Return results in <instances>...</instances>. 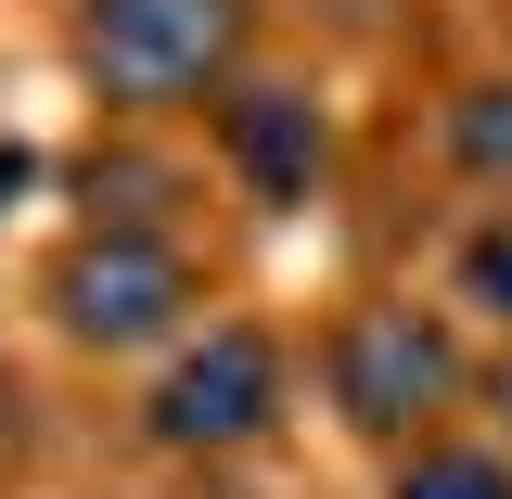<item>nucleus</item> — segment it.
I'll return each mask as SVG.
<instances>
[{
	"label": "nucleus",
	"mask_w": 512,
	"mask_h": 499,
	"mask_svg": "<svg viewBox=\"0 0 512 499\" xmlns=\"http://www.w3.org/2000/svg\"><path fill=\"white\" fill-rule=\"evenodd\" d=\"M320 397H333V423L372 448H436V423L474 410V359H461V333L436 308H346L320 333Z\"/></svg>",
	"instance_id": "f257e3e1"
},
{
	"label": "nucleus",
	"mask_w": 512,
	"mask_h": 499,
	"mask_svg": "<svg viewBox=\"0 0 512 499\" xmlns=\"http://www.w3.org/2000/svg\"><path fill=\"white\" fill-rule=\"evenodd\" d=\"M39 320H52L77 359H154L192 346V256L141 218H90L77 244L39 256Z\"/></svg>",
	"instance_id": "f03ea898"
},
{
	"label": "nucleus",
	"mask_w": 512,
	"mask_h": 499,
	"mask_svg": "<svg viewBox=\"0 0 512 499\" xmlns=\"http://www.w3.org/2000/svg\"><path fill=\"white\" fill-rule=\"evenodd\" d=\"M256 52V0H77V77L103 103H218Z\"/></svg>",
	"instance_id": "7ed1b4c3"
},
{
	"label": "nucleus",
	"mask_w": 512,
	"mask_h": 499,
	"mask_svg": "<svg viewBox=\"0 0 512 499\" xmlns=\"http://www.w3.org/2000/svg\"><path fill=\"white\" fill-rule=\"evenodd\" d=\"M282 333H256V320H205L192 346H167V372L141 397V448H167V461H231L282 423Z\"/></svg>",
	"instance_id": "20e7f679"
},
{
	"label": "nucleus",
	"mask_w": 512,
	"mask_h": 499,
	"mask_svg": "<svg viewBox=\"0 0 512 499\" xmlns=\"http://www.w3.org/2000/svg\"><path fill=\"white\" fill-rule=\"evenodd\" d=\"M218 154H231V180H244L256 205H308L320 167H333V116H320L308 90L231 77V90H218Z\"/></svg>",
	"instance_id": "39448f33"
},
{
	"label": "nucleus",
	"mask_w": 512,
	"mask_h": 499,
	"mask_svg": "<svg viewBox=\"0 0 512 499\" xmlns=\"http://www.w3.org/2000/svg\"><path fill=\"white\" fill-rule=\"evenodd\" d=\"M436 154H448L474 192H500V205H512V77H461V90H448Z\"/></svg>",
	"instance_id": "423d86ee"
},
{
	"label": "nucleus",
	"mask_w": 512,
	"mask_h": 499,
	"mask_svg": "<svg viewBox=\"0 0 512 499\" xmlns=\"http://www.w3.org/2000/svg\"><path fill=\"white\" fill-rule=\"evenodd\" d=\"M384 499H512V448H487V436H436V448H397Z\"/></svg>",
	"instance_id": "0eeeda50"
},
{
	"label": "nucleus",
	"mask_w": 512,
	"mask_h": 499,
	"mask_svg": "<svg viewBox=\"0 0 512 499\" xmlns=\"http://www.w3.org/2000/svg\"><path fill=\"white\" fill-rule=\"evenodd\" d=\"M448 282H461V308H474V320H500V333H512V205H487V218L461 231Z\"/></svg>",
	"instance_id": "6e6552de"
},
{
	"label": "nucleus",
	"mask_w": 512,
	"mask_h": 499,
	"mask_svg": "<svg viewBox=\"0 0 512 499\" xmlns=\"http://www.w3.org/2000/svg\"><path fill=\"white\" fill-rule=\"evenodd\" d=\"M474 397H487V423H500V436H512V333H500V359L474 372Z\"/></svg>",
	"instance_id": "1a4fd4ad"
},
{
	"label": "nucleus",
	"mask_w": 512,
	"mask_h": 499,
	"mask_svg": "<svg viewBox=\"0 0 512 499\" xmlns=\"http://www.w3.org/2000/svg\"><path fill=\"white\" fill-rule=\"evenodd\" d=\"M26 448V397H13V372H0V461Z\"/></svg>",
	"instance_id": "9d476101"
},
{
	"label": "nucleus",
	"mask_w": 512,
	"mask_h": 499,
	"mask_svg": "<svg viewBox=\"0 0 512 499\" xmlns=\"http://www.w3.org/2000/svg\"><path fill=\"white\" fill-rule=\"evenodd\" d=\"M13 192H26V154H0V205H13Z\"/></svg>",
	"instance_id": "9b49d317"
}]
</instances>
